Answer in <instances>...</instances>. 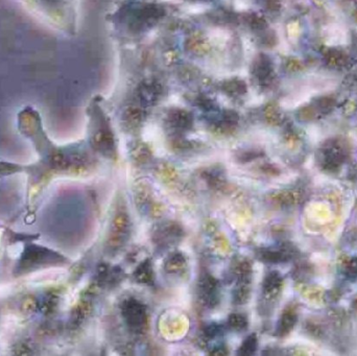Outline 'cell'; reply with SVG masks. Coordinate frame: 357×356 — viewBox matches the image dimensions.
Segmentation results:
<instances>
[{"label":"cell","instance_id":"8992f818","mask_svg":"<svg viewBox=\"0 0 357 356\" xmlns=\"http://www.w3.org/2000/svg\"><path fill=\"white\" fill-rule=\"evenodd\" d=\"M256 348V340L254 337L249 338V340L247 342H245L244 344V350L245 353H249V352H253Z\"/></svg>","mask_w":357,"mask_h":356},{"label":"cell","instance_id":"7a4b0ae2","mask_svg":"<svg viewBox=\"0 0 357 356\" xmlns=\"http://www.w3.org/2000/svg\"><path fill=\"white\" fill-rule=\"evenodd\" d=\"M64 258L57 252L42 246L31 244L23 252L17 265V274L31 272L45 265L59 264Z\"/></svg>","mask_w":357,"mask_h":356},{"label":"cell","instance_id":"6da1fadb","mask_svg":"<svg viewBox=\"0 0 357 356\" xmlns=\"http://www.w3.org/2000/svg\"><path fill=\"white\" fill-rule=\"evenodd\" d=\"M17 129L23 137L31 141L37 160L30 164L0 160V179L26 175L29 202H33L55 176L66 174L84 163L83 154L76 148L54 144L47 135L42 116L36 108L26 106L17 113Z\"/></svg>","mask_w":357,"mask_h":356},{"label":"cell","instance_id":"5b68a950","mask_svg":"<svg viewBox=\"0 0 357 356\" xmlns=\"http://www.w3.org/2000/svg\"><path fill=\"white\" fill-rule=\"evenodd\" d=\"M297 319L294 314H287L282 317L281 324H280V331L281 334H287L290 330L293 329Z\"/></svg>","mask_w":357,"mask_h":356},{"label":"cell","instance_id":"52a82bcc","mask_svg":"<svg viewBox=\"0 0 357 356\" xmlns=\"http://www.w3.org/2000/svg\"><path fill=\"white\" fill-rule=\"evenodd\" d=\"M232 325H233V327H236V325H238L237 328H244L245 327L244 326L245 320L240 316H234L232 319Z\"/></svg>","mask_w":357,"mask_h":356},{"label":"cell","instance_id":"277c9868","mask_svg":"<svg viewBox=\"0 0 357 356\" xmlns=\"http://www.w3.org/2000/svg\"><path fill=\"white\" fill-rule=\"evenodd\" d=\"M126 311H127V318L129 319L130 323L137 325L144 321L145 313L137 303H130Z\"/></svg>","mask_w":357,"mask_h":356},{"label":"cell","instance_id":"3957f363","mask_svg":"<svg viewBox=\"0 0 357 356\" xmlns=\"http://www.w3.org/2000/svg\"><path fill=\"white\" fill-rule=\"evenodd\" d=\"M20 2L44 22L58 23L63 0H20Z\"/></svg>","mask_w":357,"mask_h":356}]
</instances>
